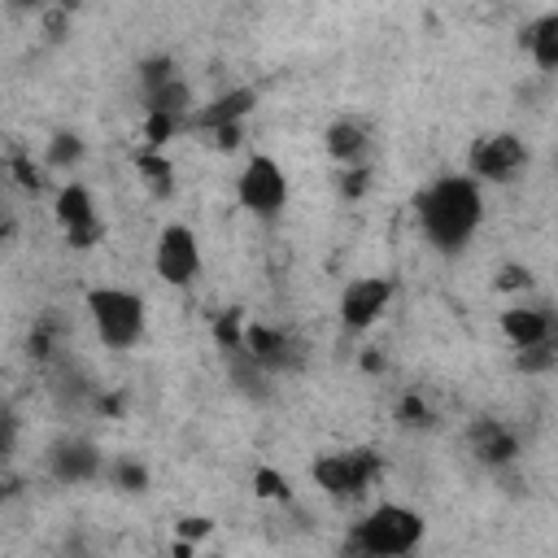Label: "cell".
<instances>
[{
	"label": "cell",
	"instance_id": "obj_27",
	"mask_svg": "<svg viewBox=\"0 0 558 558\" xmlns=\"http://www.w3.org/2000/svg\"><path fill=\"white\" fill-rule=\"evenodd\" d=\"M340 187H344V196H357V192L366 187V170H362V166H353V170H344V179H340Z\"/></svg>",
	"mask_w": 558,
	"mask_h": 558
},
{
	"label": "cell",
	"instance_id": "obj_16",
	"mask_svg": "<svg viewBox=\"0 0 558 558\" xmlns=\"http://www.w3.org/2000/svg\"><path fill=\"white\" fill-rule=\"evenodd\" d=\"M362 148H366V131H362L357 122H349V118L331 122V131H327V153H331L336 161H357Z\"/></svg>",
	"mask_w": 558,
	"mask_h": 558
},
{
	"label": "cell",
	"instance_id": "obj_7",
	"mask_svg": "<svg viewBox=\"0 0 558 558\" xmlns=\"http://www.w3.org/2000/svg\"><path fill=\"white\" fill-rule=\"evenodd\" d=\"M157 275L166 283H192V275L201 270V248H196V235L183 227V222H170L161 235H157Z\"/></svg>",
	"mask_w": 558,
	"mask_h": 558
},
{
	"label": "cell",
	"instance_id": "obj_24",
	"mask_svg": "<svg viewBox=\"0 0 558 558\" xmlns=\"http://www.w3.org/2000/svg\"><path fill=\"white\" fill-rule=\"evenodd\" d=\"M13 174H17V183H22L26 192H39V187H44V174H39L35 161H26L22 153H13Z\"/></svg>",
	"mask_w": 558,
	"mask_h": 558
},
{
	"label": "cell",
	"instance_id": "obj_28",
	"mask_svg": "<svg viewBox=\"0 0 558 558\" xmlns=\"http://www.w3.org/2000/svg\"><path fill=\"white\" fill-rule=\"evenodd\" d=\"M527 279H532V275H527L523 266H506V270H501V279H497V288H523Z\"/></svg>",
	"mask_w": 558,
	"mask_h": 558
},
{
	"label": "cell",
	"instance_id": "obj_23",
	"mask_svg": "<svg viewBox=\"0 0 558 558\" xmlns=\"http://www.w3.org/2000/svg\"><path fill=\"white\" fill-rule=\"evenodd\" d=\"M174 126H179V118H170V113H148V118H144V140L157 148V144H166V140L174 135Z\"/></svg>",
	"mask_w": 558,
	"mask_h": 558
},
{
	"label": "cell",
	"instance_id": "obj_12",
	"mask_svg": "<svg viewBox=\"0 0 558 558\" xmlns=\"http://www.w3.org/2000/svg\"><path fill=\"white\" fill-rule=\"evenodd\" d=\"M501 331L514 349H532L545 340H558V318L549 310H532V305H514L501 314Z\"/></svg>",
	"mask_w": 558,
	"mask_h": 558
},
{
	"label": "cell",
	"instance_id": "obj_13",
	"mask_svg": "<svg viewBox=\"0 0 558 558\" xmlns=\"http://www.w3.org/2000/svg\"><path fill=\"white\" fill-rule=\"evenodd\" d=\"M471 453H475L484 466H506V462H514L519 440H514V432H510L506 423L480 418V423L471 427Z\"/></svg>",
	"mask_w": 558,
	"mask_h": 558
},
{
	"label": "cell",
	"instance_id": "obj_18",
	"mask_svg": "<svg viewBox=\"0 0 558 558\" xmlns=\"http://www.w3.org/2000/svg\"><path fill=\"white\" fill-rule=\"evenodd\" d=\"M83 161V140L74 131H57L48 140V166L52 170H65V166H78Z\"/></svg>",
	"mask_w": 558,
	"mask_h": 558
},
{
	"label": "cell",
	"instance_id": "obj_20",
	"mask_svg": "<svg viewBox=\"0 0 558 558\" xmlns=\"http://www.w3.org/2000/svg\"><path fill=\"white\" fill-rule=\"evenodd\" d=\"M244 314H235V310H227L218 323H214V336H218V344L222 349H231V353H240L244 349Z\"/></svg>",
	"mask_w": 558,
	"mask_h": 558
},
{
	"label": "cell",
	"instance_id": "obj_2",
	"mask_svg": "<svg viewBox=\"0 0 558 558\" xmlns=\"http://www.w3.org/2000/svg\"><path fill=\"white\" fill-rule=\"evenodd\" d=\"M423 541V519L405 506H375L353 532V558H401Z\"/></svg>",
	"mask_w": 558,
	"mask_h": 558
},
{
	"label": "cell",
	"instance_id": "obj_22",
	"mask_svg": "<svg viewBox=\"0 0 558 558\" xmlns=\"http://www.w3.org/2000/svg\"><path fill=\"white\" fill-rule=\"evenodd\" d=\"M109 475H113V484H118V488H126V493H144V484H148V471H144L140 462H131V458L113 462V466H109Z\"/></svg>",
	"mask_w": 558,
	"mask_h": 558
},
{
	"label": "cell",
	"instance_id": "obj_8",
	"mask_svg": "<svg viewBox=\"0 0 558 558\" xmlns=\"http://www.w3.org/2000/svg\"><path fill=\"white\" fill-rule=\"evenodd\" d=\"M57 222L74 248H92L100 240V218L92 209V192L83 183H65L57 192Z\"/></svg>",
	"mask_w": 558,
	"mask_h": 558
},
{
	"label": "cell",
	"instance_id": "obj_1",
	"mask_svg": "<svg viewBox=\"0 0 558 558\" xmlns=\"http://www.w3.org/2000/svg\"><path fill=\"white\" fill-rule=\"evenodd\" d=\"M480 214H484L480 187L462 174H445L418 196V222L440 253H458L480 227Z\"/></svg>",
	"mask_w": 558,
	"mask_h": 558
},
{
	"label": "cell",
	"instance_id": "obj_17",
	"mask_svg": "<svg viewBox=\"0 0 558 558\" xmlns=\"http://www.w3.org/2000/svg\"><path fill=\"white\" fill-rule=\"evenodd\" d=\"M174 70H179V65H174L170 57H148V61H140V92H144V100L157 96V92H166L170 83H179Z\"/></svg>",
	"mask_w": 558,
	"mask_h": 558
},
{
	"label": "cell",
	"instance_id": "obj_14",
	"mask_svg": "<svg viewBox=\"0 0 558 558\" xmlns=\"http://www.w3.org/2000/svg\"><path fill=\"white\" fill-rule=\"evenodd\" d=\"M253 100H257V96H253L248 87H235V92L218 96L214 105H205V109L196 113V122H201L205 131H214V135H218V131H227V126H240V118L253 109Z\"/></svg>",
	"mask_w": 558,
	"mask_h": 558
},
{
	"label": "cell",
	"instance_id": "obj_5",
	"mask_svg": "<svg viewBox=\"0 0 558 558\" xmlns=\"http://www.w3.org/2000/svg\"><path fill=\"white\" fill-rule=\"evenodd\" d=\"M283 201H288V179H283L279 161L266 153L248 157L244 174H240V205L253 209L257 218H275L283 209Z\"/></svg>",
	"mask_w": 558,
	"mask_h": 558
},
{
	"label": "cell",
	"instance_id": "obj_9",
	"mask_svg": "<svg viewBox=\"0 0 558 558\" xmlns=\"http://www.w3.org/2000/svg\"><path fill=\"white\" fill-rule=\"evenodd\" d=\"M257 371H292L301 362V349L288 331L279 327H266V323H253L244 331V349H240Z\"/></svg>",
	"mask_w": 558,
	"mask_h": 558
},
{
	"label": "cell",
	"instance_id": "obj_25",
	"mask_svg": "<svg viewBox=\"0 0 558 558\" xmlns=\"http://www.w3.org/2000/svg\"><path fill=\"white\" fill-rule=\"evenodd\" d=\"M401 423H405V427H427V423H432V410H427L418 397H405V401H401Z\"/></svg>",
	"mask_w": 558,
	"mask_h": 558
},
{
	"label": "cell",
	"instance_id": "obj_11",
	"mask_svg": "<svg viewBox=\"0 0 558 558\" xmlns=\"http://www.w3.org/2000/svg\"><path fill=\"white\" fill-rule=\"evenodd\" d=\"M48 471L61 484H87L100 475V449L92 440H57L48 449Z\"/></svg>",
	"mask_w": 558,
	"mask_h": 558
},
{
	"label": "cell",
	"instance_id": "obj_29",
	"mask_svg": "<svg viewBox=\"0 0 558 558\" xmlns=\"http://www.w3.org/2000/svg\"><path fill=\"white\" fill-rule=\"evenodd\" d=\"M209 532V519H183L179 523V541H196V536H205Z\"/></svg>",
	"mask_w": 558,
	"mask_h": 558
},
{
	"label": "cell",
	"instance_id": "obj_4",
	"mask_svg": "<svg viewBox=\"0 0 558 558\" xmlns=\"http://www.w3.org/2000/svg\"><path fill=\"white\" fill-rule=\"evenodd\" d=\"M384 471V462L371 449H349V453H327L314 462V480L318 488H327L331 497H357L366 493V484Z\"/></svg>",
	"mask_w": 558,
	"mask_h": 558
},
{
	"label": "cell",
	"instance_id": "obj_10",
	"mask_svg": "<svg viewBox=\"0 0 558 558\" xmlns=\"http://www.w3.org/2000/svg\"><path fill=\"white\" fill-rule=\"evenodd\" d=\"M388 301H392V283L388 279H357L340 296V323L349 331H362L388 310Z\"/></svg>",
	"mask_w": 558,
	"mask_h": 558
},
{
	"label": "cell",
	"instance_id": "obj_26",
	"mask_svg": "<svg viewBox=\"0 0 558 558\" xmlns=\"http://www.w3.org/2000/svg\"><path fill=\"white\" fill-rule=\"evenodd\" d=\"M257 493H262V497H279V501H283V497H288V480H283V475H275V471H257Z\"/></svg>",
	"mask_w": 558,
	"mask_h": 558
},
{
	"label": "cell",
	"instance_id": "obj_6",
	"mask_svg": "<svg viewBox=\"0 0 558 558\" xmlns=\"http://www.w3.org/2000/svg\"><path fill=\"white\" fill-rule=\"evenodd\" d=\"M523 166H527V148H523V140L510 135V131L480 135L475 148H471V174H480V179H488V183H506V179H514Z\"/></svg>",
	"mask_w": 558,
	"mask_h": 558
},
{
	"label": "cell",
	"instance_id": "obj_15",
	"mask_svg": "<svg viewBox=\"0 0 558 558\" xmlns=\"http://www.w3.org/2000/svg\"><path fill=\"white\" fill-rule=\"evenodd\" d=\"M527 48H532V61L541 70H558V9L545 13L532 31H527Z\"/></svg>",
	"mask_w": 558,
	"mask_h": 558
},
{
	"label": "cell",
	"instance_id": "obj_3",
	"mask_svg": "<svg viewBox=\"0 0 558 558\" xmlns=\"http://www.w3.org/2000/svg\"><path fill=\"white\" fill-rule=\"evenodd\" d=\"M87 310L96 323V336L109 349H131L144 331V301L126 288H92L87 292Z\"/></svg>",
	"mask_w": 558,
	"mask_h": 558
},
{
	"label": "cell",
	"instance_id": "obj_21",
	"mask_svg": "<svg viewBox=\"0 0 558 558\" xmlns=\"http://www.w3.org/2000/svg\"><path fill=\"white\" fill-rule=\"evenodd\" d=\"M558 362V340H545V344H532V349H519L514 353V366L519 371H545Z\"/></svg>",
	"mask_w": 558,
	"mask_h": 558
},
{
	"label": "cell",
	"instance_id": "obj_19",
	"mask_svg": "<svg viewBox=\"0 0 558 558\" xmlns=\"http://www.w3.org/2000/svg\"><path fill=\"white\" fill-rule=\"evenodd\" d=\"M135 166H140V174L148 179V187H153L157 196H166V192L174 187V179H170V161H166V157H157V153H140Z\"/></svg>",
	"mask_w": 558,
	"mask_h": 558
}]
</instances>
